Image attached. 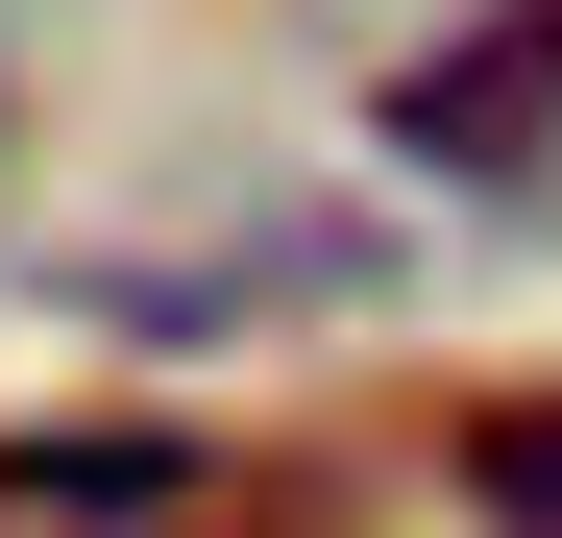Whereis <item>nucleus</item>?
Listing matches in <instances>:
<instances>
[{"label": "nucleus", "instance_id": "f257e3e1", "mask_svg": "<svg viewBox=\"0 0 562 538\" xmlns=\"http://www.w3.org/2000/svg\"><path fill=\"white\" fill-rule=\"evenodd\" d=\"M392 147H416V171H538V147H562V0L440 25V49L392 74Z\"/></svg>", "mask_w": 562, "mask_h": 538}, {"label": "nucleus", "instance_id": "f03ea898", "mask_svg": "<svg viewBox=\"0 0 562 538\" xmlns=\"http://www.w3.org/2000/svg\"><path fill=\"white\" fill-rule=\"evenodd\" d=\"M0 514H74V538H171V514H196V440H147V416L0 440Z\"/></svg>", "mask_w": 562, "mask_h": 538}, {"label": "nucleus", "instance_id": "7ed1b4c3", "mask_svg": "<svg viewBox=\"0 0 562 538\" xmlns=\"http://www.w3.org/2000/svg\"><path fill=\"white\" fill-rule=\"evenodd\" d=\"M440 466L490 538H562V392H490V416H440Z\"/></svg>", "mask_w": 562, "mask_h": 538}]
</instances>
